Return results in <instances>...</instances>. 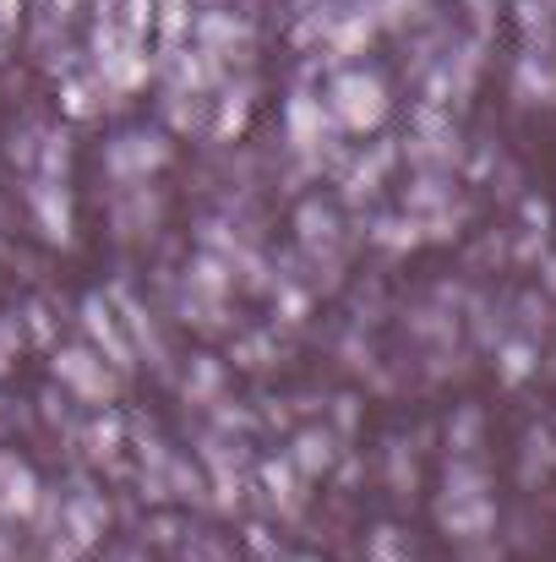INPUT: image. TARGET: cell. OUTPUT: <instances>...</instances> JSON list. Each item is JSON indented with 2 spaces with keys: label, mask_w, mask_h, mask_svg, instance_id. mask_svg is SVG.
Instances as JSON below:
<instances>
[{
  "label": "cell",
  "mask_w": 556,
  "mask_h": 562,
  "mask_svg": "<svg viewBox=\"0 0 556 562\" xmlns=\"http://www.w3.org/2000/svg\"><path fill=\"white\" fill-rule=\"evenodd\" d=\"M0 508L5 514H27L33 508V475L11 459H0Z\"/></svg>",
  "instance_id": "1"
},
{
  "label": "cell",
  "mask_w": 556,
  "mask_h": 562,
  "mask_svg": "<svg viewBox=\"0 0 556 562\" xmlns=\"http://www.w3.org/2000/svg\"><path fill=\"white\" fill-rule=\"evenodd\" d=\"M60 372L71 376L77 387H88V393H104V382H99V372H93V367H88V356H77V350H71V356H60Z\"/></svg>",
  "instance_id": "2"
}]
</instances>
